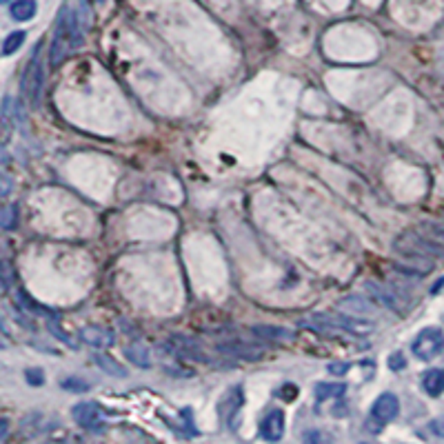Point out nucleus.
<instances>
[{"instance_id":"f257e3e1","label":"nucleus","mask_w":444,"mask_h":444,"mask_svg":"<svg viewBox=\"0 0 444 444\" xmlns=\"http://www.w3.org/2000/svg\"><path fill=\"white\" fill-rule=\"evenodd\" d=\"M78 45H80V32H78L76 13L65 5L58 13V18H56L51 47H49V65L53 69L60 67Z\"/></svg>"},{"instance_id":"f03ea898","label":"nucleus","mask_w":444,"mask_h":444,"mask_svg":"<svg viewBox=\"0 0 444 444\" xmlns=\"http://www.w3.org/2000/svg\"><path fill=\"white\" fill-rule=\"evenodd\" d=\"M444 349V331L438 327H426L422 329L415 340L411 342V353L418 360H431L436 355H440V351Z\"/></svg>"},{"instance_id":"7ed1b4c3","label":"nucleus","mask_w":444,"mask_h":444,"mask_svg":"<svg viewBox=\"0 0 444 444\" xmlns=\"http://www.w3.org/2000/svg\"><path fill=\"white\" fill-rule=\"evenodd\" d=\"M40 49H43V45H36L30 63L25 67V74H22V91L27 93V98H30L32 105L40 103V89H43V63H40Z\"/></svg>"},{"instance_id":"20e7f679","label":"nucleus","mask_w":444,"mask_h":444,"mask_svg":"<svg viewBox=\"0 0 444 444\" xmlns=\"http://www.w3.org/2000/svg\"><path fill=\"white\" fill-rule=\"evenodd\" d=\"M160 351L176 355V358H185V360H198V363H209L204 355V351L200 349V344L191 338L185 336H171L169 340H164L160 344Z\"/></svg>"},{"instance_id":"39448f33","label":"nucleus","mask_w":444,"mask_h":444,"mask_svg":"<svg viewBox=\"0 0 444 444\" xmlns=\"http://www.w3.org/2000/svg\"><path fill=\"white\" fill-rule=\"evenodd\" d=\"M398 413H400V400H398L396 393H382L371 405V418L378 426L393 422L398 418Z\"/></svg>"},{"instance_id":"423d86ee","label":"nucleus","mask_w":444,"mask_h":444,"mask_svg":"<svg viewBox=\"0 0 444 444\" xmlns=\"http://www.w3.org/2000/svg\"><path fill=\"white\" fill-rule=\"evenodd\" d=\"M218 353L222 355H229V358H240V360H262L265 358V346L254 344V342H242V340H233V342H225V344H218L216 346Z\"/></svg>"},{"instance_id":"0eeeda50","label":"nucleus","mask_w":444,"mask_h":444,"mask_svg":"<svg viewBox=\"0 0 444 444\" xmlns=\"http://www.w3.org/2000/svg\"><path fill=\"white\" fill-rule=\"evenodd\" d=\"M333 325H338L344 333H349V336H369L373 333V322H369L365 315H327Z\"/></svg>"},{"instance_id":"6e6552de","label":"nucleus","mask_w":444,"mask_h":444,"mask_svg":"<svg viewBox=\"0 0 444 444\" xmlns=\"http://www.w3.org/2000/svg\"><path fill=\"white\" fill-rule=\"evenodd\" d=\"M72 415L82 429H98L103 424V411L96 402H78L72 409Z\"/></svg>"},{"instance_id":"1a4fd4ad","label":"nucleus","mask_w":444,"mask_h":444,"mask_svg":"<svg viewBox=\"0 0 444 444\" xmlns=\"http://www.w3.org/2000/svg\"><path fill=\"white\" fill-rule=\"evenodd\" d=\"M285 424H287L285 411L282 409H271L260 422V436L269 442H278L285 436Z\"/></svg>"},{"instance_id":"9d476101","label":"nucleus","mask_w":444,"mask_h":444,"mask_svg":"<svg viewBox=\"0 0 444 444\" xmlns=\"http://www.w3.org/2000/svg\"><path fill=\"white\" fill-rule=\"evenodd\" d=\"M80 338H82V342H87L89 346H96V349H109V346L116 342L114 331H109L107 327H96V325L82 327Z\"/></svg>"},{"instance_id":"9b49d317","label":"nucleus","mask_w":444,"mask_h":444,"mask_svg":"<svg viewBox=\"0 0 444 444\" xmlns=\"http://www.w3.org/2000/svg\"><path fill=\"white\" fill-rule=\"evenodd\" d=\"M225 400L229 402V407H225L220 402V415L225 418L229 429H235V424H238V415H240V407H242V388L240 386L229 388V393L225 396Z\"/></svg>"},{"instance_id":"f8f14e48","label":"nucleus","mask_w":444,"mask_h":444,"mask_svg":"<svg viewBox=\"0 0 444 444\" xmlns=\"http://www.w3.org/2000/svg\"><path fill=\"white\" fill-rule=\"evenodd\" d=\"M252 333L260 340H294V331L273 325H256L252 327Z\"/></svg>"},{"instance_id":"ddd939ff","label":"nucleus","mask_w":444,"mask_h":444,"mask_svg":"<svg viewBox=\"0 0 444 444\" xmlns=\"http://www.w3.org/2000/svg\"><path fill=\"white\" fill-rule=\"evenodd\" d=\"M124 358L129 360V363L138 369H149L151 367V353L145 344L136 342V344H129L124 346Z\"/></svg>"},{"instance_id":"4468645a","label":"nucleus","mask_w":444,"mask_h":444,"mask_svg":"<svg viewBox=\"0 0 444 444\" xmlns=\"http://www.w3.org/2000/svg\"><path fill=\"white\" fill-rule=\"evenodd\" d=\"M338 309L351 313V315H373V311H376V307H373V304H369L363 298H355V296L340 300L338 302Z\"/></svg>"},{"instance_id":"2eb2a0df","label":"nucleus","mask_w":444,"mask_h":444,"mask_svg":"<svg viewBox=\"0 0 444 444\" xmlns=\"http://www.w3.org/2000/svg\"><path fill=\"white\" fill-rule=\"evenodd\" d=\"M422 388L431 398L442 396V391H444V369H429L422 378Z\"/></svg>"},{"instance_id":"dca6fc26","label":"nucleus","mask_w":444,"mask_h":444,"mask_svg":"<svg viewBox=\"0 0 444 444\" xmlns=\"http://www.w3.org/2000/svg\"><path fill=\"white\" fill-rule=\"evenodd\" d=\"M36 11H38L36 0H13V3L9 5L11 18L13 20H20V22L32 20L36 16Z\"/></svg>"},{"instance_id":"f3484780","label":"nucleus","mask_w":444,"mask_h":444,"mask_svg":"<svg viewBox=\"0 0 444 444\" xmlns=\"http://www.w3.org/2000/svg\"><path fill=\"white\" fill-rule=\"evenodd\" d=\"M367 289L371 291V296H373V298L384 304V307L393 309V311H400V304H398L400 300L391 294V289H384V287L378 285V282H367Z\"/></svg>"},{"instance_id":"a211bd4d","label":"nucleus","mask_w":444,"mask_h":444,"mask_svg":"<svg viewBox=\"0 0 444 444\" xmlns=\"http://www.w3.org/2000/svg\"><path fill=\"white\" fill-rule=\"evenodd\" d=\"M96 365H98L105 373H109V376H114V378H127V369H124L118 360H114L107 353L96 355Z\"/></svg>"},{"instance_id":"6ab92c4d","label":"nucleus","mask_w":444,"mask_h":444,"mask_svg":"<svg viewBox=\"0 0 444 444\" xmlns=\"http://www.w3.org/2000/svg\"><path fill=\"white\" fill-rule=\"evenodd\" d=\"M344 391H346V384L342 382H320L315 386V398L325 402L329 398H342Z\"/></svg>"},{"instance_id":"aec40b11","label":"nucleus","mask_w":444,"mask_h":444,"mask_svg":"<svg viewBox=\"0 0 444 444\" xmlns=\"http://www.w3.org/2000/svg\"><path fill=\"white\" fill-rule=\"evenodd\" d=\"M25 38L27 34L25 32H13L5 38V43H3V56H11L13 51H18L25 43Z\"/></svg>"},{"instance_id":"412c9836","label":"nucleus","mask_w":444,"mask_h":444,"mask_svg":"<svg viewBox=\"0 0 444 444\" xmlns=\"http://www.w3.org/2000/svg\"><path fill=\"white\" fill-rule=\"evenodd\" d=\"M0 225L5 231L13 229L18 225V204H7L3 209V218H0Z\"/></svg>"},{"instance_id":"4be33fe9","label":"nucleus","mask_w":444,"mask_h":444,"mask_svg":"<svg viewBox=\"0 0 444 444\" xmlns=\"http://www.w3.org/2000/svg\"><path fill=\"white\" fill-rule=\"evenodd\" d=\"M60 384H63L65 391H74V393H85V391H89V384L85 380H80V378H65Z\"/></svg>"},{"instance_id":"5701e85b","label":"nucleus","mask_w":444,"mask_h":444,"mask_svg":"<svg viewBox=\"0 0 444 444\" xmlns=\"http://www.w3.org/2000/svg\"><path fill=\"white\" fill-rule=\"evenodd\" d=\"M25 378L30 384H43L45 382V376H43V369H27Z\"/></svg>"},{"instance_id":"b1692460","label":"nucleus","mask_w":444,"mask_h":444,"mask_svg":"<svg viewBox=\"0 0 444 444\" xmlns=\"http://www.w3.org/2000/svg\"><path fill=\"white\" fill-rule=\"evenodd\" d=\"M429 431H431L436 438L444 440V415H442V418H436V420L429 422Z\"/></svg>"},{"instance_id":"393cba45","label":"nucleus","mask_w":444,"mask_h":444,"mask_svg":"<svg viewBox=\"0 0 444 444\" xmlns=\"http://www.w3.org/2000/svg\"><path fill=\"white\" fill-rule=\"evenodd\" d=\"M388 369H391V371L405 369V355H402V353H393L391 358H388Z\"/></svg>"},{"instance_id":"a878e982","label":"nucleus","mask_w":444,"mask_h":444,"mask_svg":"<svg viewBox=\"0 0 444 444\" xmlns=\"http://www.w3.org/2000/svg\"><path fill=\"white\" fill-rule=\"evenodd\" d=\"M49 331H51V333H56V336H58V338H60V340H63L65 344H69V346H76V344H74L72 340H69V338H67V333H63V331L58 329V325H53V322H49Z\"/></svg>"},{"instance_id":"bb28decb","label":"nucleus","mask_w":444,"mask_h":444,"mask_svg":"<svg viewBox=\"0 0 444 444\" xmlns=\"http://www.w3.org/2000/svg\"><path fill=\"white\" fill-rule=\"evenodd\" d=\"M9 285H11V280H9V265H7V262H3V291H5V294L9 291Z\"/></svg>"},{"instance_id":"cd10ccee","label":"nucleus","mask_w":444,"mask_h":444,"mask_svg":"<svg viewBox=\"0 0 444 444\" xmlns=\"http://www.w3.org/2000/svg\"><path fill=\"white\" fill-rule=\"evenodd\" d=\"M346 369H349V365H342V363H340V365H331V367H329V371H331V373H336V376H342V373H344Z\"/></svg>"},{"instance_id":"c85d7f7f","label":"nucleus","mask_w":444,"mask_h":444,"mask_svg":"<svg viewBox=\"0 0 444 444\" xmlns=\"http://www.w3.org/2000/svg\"><path fill=\"white\" fill-rule=\"evenodd\" d=\"M7 429H9V422H7V418H3V420H0V442H5Z\"/></svg>"},{"instance_id":"c756f323","label":"nucleus","mask_w":444,"mask_h":444,"mask_svg":"<svg viewBox=\"0 0 444 444\" xmlns=\"http://www.w3.org/2000/svg\"><path fill=\"white\" fill-rule=\"evenodd\" d=\"M7 193H9V178L3 176V196H7Z\"/></svg>"},{"instance_id":"7c9ffc66","label":"nucleus","mask_w":444,"mask_h":444,"mask_svg":"<svg viewBox=\"0 0 444 444\" xmlns=\"http://www.w3.org/2000/svg\"><path fill=\"white\" fill-rule=\"evenodd\" d=\"M3 3H7V0H3Z\"/></svg>"}]
</instances>
